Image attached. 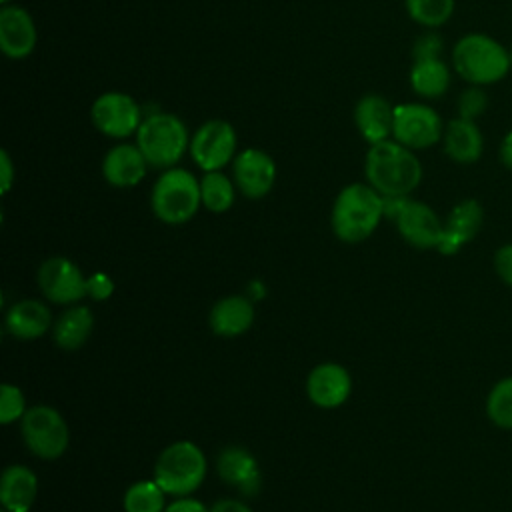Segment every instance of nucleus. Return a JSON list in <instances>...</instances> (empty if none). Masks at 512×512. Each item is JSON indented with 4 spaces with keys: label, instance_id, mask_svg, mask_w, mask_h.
Returning a JSON list of instances; mask_svg holds the SVG:
<instances>
[{
    "label": "nucleus",
    "instance_id": "nucleus-3",
    "mask_svg": "<svg viewBox=\"0 0 512 512\" xmlns=\"http://www.w3.org/2000/svg\"><path fill=\"white\" fill-rule=\"evenodd\" d=\"M452 68L470 86H492L512 70L510 52L484 32H470L452 46Z\"/></svg>",
    "mask_w": 512,
    "mask_h": 512
},
{
    "label": "nucleus",
    "instance_id": "nucleus-12",
    "mask_svg": "<svg viewBox=\"0 0 512 512\" xmlns=\"http://www.w3.org/2000/svg\"><path fill=\"white\" fill-rule=\"evenodd\" d=\"M276 162L260 148H244L232 162V180L238 192L248 200H260L268 196L276 184Z\"/></svg>",
    "mask_w": 512,
    "mask_h": 512
},
{
    "label": "nucleus",
    "instance_id": "nucleus-36",
    "mask_svg": "<svg viewBox=\"0 0 512 512\" xmlns=\"http://www.w3.org/2000/svg\"><path fill=\"white\" fill-rule=\"evenodd\" d=\"M164 512H210V508L200 502L198 498H192V496H180V498H174Z\"/></svg>",
    "mask_w": 512,
    "mask_h": 512
},
{
    "label": "nucleus",
    "instance_id": "nucleus-10",
    "mask_svg": "<svg viewBox=\"0 0 512 512\" xmlns=\"http://www.w3.org/2000/svg\"><path fill=\"white\" fill-rule=\"evenodd\" d=\"M444 126L440 114L424 102H402L394 106L392 138L414 152L442 142Z\"/></svg>",
    "mask_w": 512,
    "mask_h": 512
},
{
    "label": "nucleus",
    "instance_id": "nucleus-23",
    "mask_svg": "<svg viewBox=\"0 0 512 512\" xmlns=\"http://www.w3.org/2000/svg\"><path fill=\"white\" fill-rule=\"evenodd\" d=\"M38 494V478L26 464H10L0 476V504L6 512H30Z\"/></svg>",
    "mask_w": 512,
    "mask_h": 512
},
{
    "label": "nucleus",
    "instance_id": "nucleus-18",
    "mask_svg": "<svg viewBox=\"0 0 512 512\" xmlns=\"http://www.w3.org/2000/svg\"><path fill=\"white\" fill-rule=\"evenodd\" d=\"M484 222V210L478 200L466 198L452 206L448 218L444 220V232L438 244L440 254H456L464 244H468Z\"/></svg>",
    "mask_w": 512,
    "mask_h": 512
},
{
    "label": "nucleus",
    "instance_id": "nucleus-13",
    "mask_svg": "<svg viewBox=\"0 0 512 512\" xmlns=\"http://www.w3.org/2000/svg\"><path fill=\"white\" fill-rule=\"evenodd\" d=\"M392 220H394L400 236L410 246H414L418 250L438 248L442 232H444V222L438 218V214L426 202L412 200L410 196H406Z\"/></svg>",
    "mask_w": 512,
    "mask_h": 512
},
{
    "label": "nucleus",
    "instance_id": "nucleus-35",
    "mask_svg": "<svg viewBox=\"0 0 512 512\" xmlns=\"http://www.w3.org/2000/svg\"><path fill=\"white\" fill-rule=\"evenodd\" d=\"M16 180V168L12 162V156L8 150H0V190L2 194H8L12 184Z\"/></svg>",
    "mask_w": 512,
    "mask_h": 512
},
{
    "label": "nucleus",
    "instance_id": "nucleus-38",
    "mask_svg": "<svg viewBox=\"0 0 512 512\" xmlns=\"http://www.w3.org/2000/svg\"><path fill=\"white\" fill-rule=\"evenodd\" d=\"M498 156H500V162L512 170V130L506 132V136L502 138L500 142V148H498Z\"/></svg>",
    "mask_w": 512,
    "mask_h": 512
},
{
    "label": "nucleus",
    "instance_id": "nucleus-20",
    "mask_svg": "<svg viewBox=\"0 0 512 512\" xmlns=\"http://www.w3.org/2000/svg\"><path fill=\"white\" fill-rule=\"evenodd\" d=\"M254 318H256L254 302L248 296L230 294L220 298L212 306L208 314V324L216 336L236 338L252 328Z\"/></svg>",
    "mask_w": 512,
    "mask_h": 512
},
{
    "label": "nucleus",
    "instance_id": "nucleus-29",
    "mask_svg": "<svg viewBox=\"0 0 512 512\" xmlns=\"http://www.w3.org/2000/svg\"><path fill=\"white\" fill-rule=\"evenodd\" d=\"M486 414L498 428H512V376L494 384L486 400Z\"/></svg>",
    "mask_w": 512,
    "mask_h": 512
},
{
    "label": "nucleus",
    "instance_id": "nucleus-7",
    "mask_svg": "<svg viewBox=\"0 0 512 512\" xmlns=\"http://www.w3.org/2000/svg\"><path fill=\"white\" fill-rule=\"evenodd\" d=\"M24 446L42 460L64 456L70 444V430L64 416L48 404H34L20 420Z\"/></svg>",
    "mask_w": 512,
    "mask_h": 512
},
{
    "label": "nucleus",
    "instance_id": "nucleus-34",
    "mask_svg": "<svg viewBox=\"0 0 512 512\" xmlns=\"http://www.w3.org/2000/svg\"><path fill=\"white\" fill-rule=\"evenodd\" d=\"M494 268L506 284L512 286V244H504L494 254Z\"/></svg>",
    "mask_w": 512,
    "mask_h": 512
},
{
    "label": "nucleus",
    "instance_id": "nucleus-1",
    "mask_svg": "<svg viewBox=\"0 0 512 512\" xmlns=\"http://www.w3.org/2000/svg\"><path fill=\"white\" fill-rule=\"evenodd\" d=\"M422 164L414 150L394 138L370 144L364 158L366 182L388 196H410L422 182Z\"/></svg>",
    "mask_w": 512,
    "mask_h": 512
},
{
    "label": "nucleus",
    "instance_id": "nucleus-37",
    "mask_svg": "<svg viewBox=\"0 0 512 512\" xmlns=\"http://www.w3.org/2000/svg\"><path fill=\"white\" fill-rule=\"evenodd\" d=\"M210 512H254V510L238 498H220L210 506Z\"/></svg>",
    "mask_w": 512,
    "mask_h": 512
},
{
    "label": "nucleus",
    "instance_id": "nucleus-27",
    "mask_svg": "<svg viewBox=\"0 0 512 512\" xmlns=\"http://www.w3.org/2000/svg\"><path fill=\"white\" fill-rule=\"evenodd\" d=\"M166 506V492L154 478L130 484L122 496L124 512H164Z\"/></svg>",
    "mask_w": 512,
    "mask_h": 512
},
{
    "label": "nucleus",
    "instance_id": "nucleus-31",
    "mask_svg": "<svg viewBox=\"0 0 512 512\" xmlns=\"http://www.w3.org/2000/svg\"><path fill=\"white\" fill-rule=\"evenodd\" d=\"M488 108V94L484 86H470L460 92L456 100V110L460 118L466 120H478Z\"/></svg>",
    "mask_w": 512,
    "mask_h": 512
},
{
    "label": "nucleus",
    "instance_id": "nucleus-14",
    "mask_svg": "<svg viewBox=\"0 0 512 512\" xmlns=\"http://www.w3.org/2000/svg\"><path fill=\"white\" fill-rule=\"evenodd\" d=\"M38 42V30L32 14L18 4L0 8V52L8 60L28 58Z\"/></svg>",
    "mask_w": 512,
    "mask_h": 512
},
{
    "label": "nucleus",
    "instance_id": "nucleus-17",
    "mask_svg": "<svg viewBox=\"0 0 512 512\" xmlns=\"http://www.w3.org/2000/svg\"><path fill=\"white\" fill-rule=\"evenodd\" d=\"M148 162L136 142H118L110 146L102 158V178L114 186V188H134L138 186L146 172H148Z\"/></svg>",
    "mask_w": 512,
    "mask_h": 512
},
{
    "label": "nucleus",
    "instance_id": "nucleus-21",
    "mask_svg": "<svg viewBox=\"0 0 512 512\" xmlns=\"http://www.w3.org/2000/svg\"><path fill=\"white\" fill-rule=\"evenodd\" d=\"M4 328L18 340L42 338L52 328L50 308L42 300L22 298L6 310Z\"/></svg>",
    "mask_w": 512,
    "mask_h": 512
},
{
    "label": "nucleus",
    "instance_id": "nucleus-5",
    "mask_svg": "<svg viewBox=\"0 0 512 512\" xmlns=\"http://www.w3.org/2000/svg\"><path fill=\"white\" fill-rule=\"evenodd\" d=\"M200 206V178L180 166L160 172L150 190V208L160 222L168 226L186 224L196 216Z\"/></svg>",
    "mask_w": 512,
    "mask_h": 512
},
{
    "label": "nucleus",
    "instance_id": "nucleus-39",
    "mask_svg": "<svg viewBox=\"0 0 512 512\" xmlns=\"http://www.w3.org/2000/svg\"><path fill=\"white\" fill-rule=\"evenodd\" d=\"M14 0H0V4H12Z\"/></svg>",
    "mask_w": 512,
    "mask_h": 512
},
{
    "label": "nucleus",
    "instance_id": "nucleus-15",
    "mask_svg": "<svg viewBox=\"0 0 512 512\" xmlns=\"http://www.w3.org/2000/svg\"><path fill=\"white\" fill-rule=\"evenodd\" d=\"M352 394L350 372L336 362H322L310 370L306 376V396L308 400L322 408H340Z\"/></svg>",
    "mask_w": 512,
    "mask_h": 512
},
{
    "label": "nucleus",
    "instance_id": "nucleus-6",
    "mask_svg": "<svg viewBox=\"0 0 512 512\" xmlns=\"http://www.w3.org/2000/svg\"><path fill=\"white\" fill-rule=\"evenodd\" d=\"M206 472V456L192 440H176L168 444L154 462V480L174 498L192 496L206 480Z\"/></svg>",
    "mask_w": 512,
    "mask_h": 512
},
{
    "label": "nucleus",
    "instance_id": "nucleus-9",
    "mask_svg": "<svg viewBox=\"0 0 512 512\" xmlns=\"http://www.w3.org/2000/svg\"><path fill=\"white\" fill-rule=\"evenodd\" d=\"M188 154L202 172L222 170L238 154V134L228 120H206L194 130Z\"/></svg>",
    "mask_w": 512,
    "mask_h": 512
},
{
    "label": "nucleus",
    "instance_id": "nucleus-26",
    "mask_svg": "<svg viewBox=\"0 0 512 512\" xmlns=\"http://www.w3.org/2000/svg\"><path fill=\"white\" fill-rule=\"evenodd\" d=\"M236 184L230 176H226L222 170L204 172L200 178V194H202V206L208 212L224 214L232 208L236 200Z\"/></svg>",
    "mask_w": 512,
    "mask_h": 512
},
{
    "label": "nucleus",
    "instance_id": "nucleus-2",
    "mask_svg": "<svg viewBox=\"0 0 512 512\" xmlns=\"http://www.w3.org/2000/svg\"><path fill=\"white\" fill-rule=\"evenodd\" d=\"M384 216V196L368 182H352L336 194L330 226L338 240L358 244L374 234Z\"/></svg>",
    "mask_w": 512,
    "mask_h": 512
},
{
    "label": "nucleus",
    "instance_id": "nucleus-40",
    "mask_svg": "<svg viewBox=\"0 0 512 512\" xmlns=\"http://www.w3.org/2000/svg\"><path fill=\"white\" fill-rule=\"evenodd\" d=\"M508 52H510V64H512V48H510V50H508Z\"/></svg>",
    "mask_w": 512,
    "mask_h": 512
},
{
    "label": "nucleus",
    "instance_id": "nucleus-24",
    "mask_svg": "<svg viewBox=\"0 0 512 512\" xmlns=\"http://www.w3.org/2000/svg\"><path fill=\"white\" fill-rule=\"evenodd\" d=\"M94 330V314L84 304H72L52 324L54 344L62 350L82 348Z\"/></svg>",
    "mask_w": 512,
    "mask_h": 512
},
{
    "label": "nucleus",
    "instance_id": "nucleus-30",
    "mask_svg": "<svg viewBox=\"0 0 512 512\" xmlns=\"http://www.w3.org/2000/svg\"><path fill=\"white\" fill-rule=\"evenodd\" d=\"M26 398L22 394V390L16 384L4 382L0 386V422L4 426L22 420V416L26 414Z\"/></svg>",
    "mask_w": 512,
    "mask_h": 512
},
{
    "label": "nucleus",
    "instance_id": "nucleus-28",
    "mask_svg": "<svg viewBox=\"0 0 512 512\" xmlns=\"http://www.w3.org/2000/svg\"><path fill=\"white\" fill-rule=\"evenodd\" d=\"M404 6L412 22L436 30L452 18L456 0H404Z\"/></svg>",
    "mask_w": 512,
    "mask_h": 512
},
{
    "label": "nucleus",
    "instance_id": "nucleus-22",
    "mask_svg": "<svg viewBox=\"0 0 512 512\" xmlns=\"http://www.w3.org/2000/svg\"><path fill=\"white\" fill-rule=\"evenodd\" d=\"M444 154L456 164H474L484 152V136L476 120L452 118L442 134Z\"/></svg>",
    "mask_w": 512,
    "mask_h": 512
},
{
    "label": "nucleus",
    "instance_id": "nucleus-16",
    "mask_svg": "<svg viewBox=\"0 0 512 512\" xmlns=\"http://www.w3.org/2000/svg\"><path fill=\"white\" fill-rule=\"evenodd\" d=\"M216 472L222 482L236 488L242 496H256L262 474L256 456L244 446H226L216 456Z\"/></svg>",
    "mask_w": 512,
    "mask_h": 512
},
{
    "label": "nucleus",
    "instance_id": "nucleus-32",
    "mask_svg": "<svg viewBox=\"0 0 512 512\" xmlns=\"http://www.w3.org/2000/svg\"><path fill=\"white\" fill-rule=\"evenodd\" d=\"M442 36L434 30H428L420 34L412 46V60H424V58H442Z\"/></svg>",
    "mask_w": 512,
    "mask_h": 512
},
{
    "label": "nucleus",
    "instance_id": "nucleus-4",
    "mask_svg": "<svg viewBox=\"0 0 512 512\" xmlns=\"http://www.w3.org/2000/svg\"><path fill=\"white\" fill-rule=\"evenodd\" d=\"M188 126L172 112H150L144 116L134 142L144 154L150 168L166 170L178 166V162L190 150Z\"/></svg>",
    "mask_w": 512,
    "mask_h": 512
},
{
    "label": "nucleus",
    "instance_id": "nucleus-8",
    "mask_svg": "<svg viewBox=\"0 0 512 512\" xmlns=\"http://www.w3.org/2000/svg\"><path fill=\"white\" fill-rule=\"evenodd\" d=\"M142 106L128 92L108 90L94 98L90 106V122L92 126L106 138L126 140L136 136L142 120Z\"/></svg>",
    "mask_w": 512,
    "mask_h": 512
},
{
    "label": "nucleus",
    "instance_id": "nucleus-11",
    "mask_svg": "<svg viewBox=\"0 0 512 512\" xmlns=\"http://www.w3.org/2000/svg\"><path fill=\"white\" fill-rule=\"evenodd\" d=\"M38 288L54 304L72 306L86 296V276L64 256H52L38 268Z\"/></svg>",
    "mask_w": 512,
    "mask_h": 512
},
{
    "label": "nucleus",
    "instance_id": "nucleus-33",
    "mask_svg": "<svg viewBox=\"0 0 512 512\" xmlns=\"http://www.w3.org/2000/svg\"><path fill=\"white\" fill-rule=\"evenodd\" d=\"M114 292V280L106 272H94L86 278V296H90L96 302H104Z\"/></svg>",
    "mask_w": 512,
    "mask_h": 512
},
{
    "label": "nucleus",
    "instance_id": "nucleus-41",
    "mask_svg": "<svg viewBox=\"0 0 512 512\" xmlns=\"http://www.w3.org/2000/svg\"><path fill=\"white\" fill-rule=\"evenodd\" d=\"M0 512H6V510H4V508H2V510H0Z\"/></svg>",
    "mask_w": 512,
    "mask_h": 512
},
{
    "label": "nucleus",
    "instance_id": "nucleus-19",
    "mask_svg": "<svg viewBox=\"0 0 512 512\" xmlns=\"http://www.w3.org/2000/svg\"><path fill=\"white\" fill-rule=\"evenodd\" d=\"M352 118L358 134L368 144H378L392 138L394 106L382 94H364L356 102Z\"/></svg>",
    "mask_w": 512,
    "mask_h": 512
},
{
    "label": "nucleus",
    "instance_id": "nucleus-25",
    "mask_svg": "<svg viewBox=\"0 0 512 512\" xmlns=\"http://www.w3.org/2000/svg\"><path fill=\"white\" fill-rule=\"evenodd\" d=\"M408 82L414 94L424 100H438L442 98L452 82L450 66L442 58H424L412 60Z\"/></svg>",
    "mask_w": 512,
    "mask_h": 512
}]
</instances>
